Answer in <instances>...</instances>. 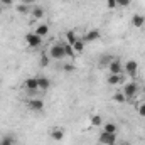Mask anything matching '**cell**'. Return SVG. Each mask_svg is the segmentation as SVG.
Here are the masks:
<instances>
[{"mask_svg": "<svg viewBox=\"0 0 145 145\" xmlns=\"http://www.w3.org/2000/svg\"><path fill=\"white\" fill-rule=\"evenodd\" d=\"M49 57L51 59H64L66 57V52H64V44L63 42H56V44H52L51 46V49H49Z\"/></svg>", "mask_w": 145, "mask_h": 145, "instance_id": "cell-1", "label": "cell"}, {"mask_svg": "<svg viewBox=\"0 0 145 145\" xmlns=\"http://www.w3.org/2000/svg\"><path fill=\"white\" fill-rule=\"evenodd\" d=\"M137 91H138V84H137V83H127V84L123 86V89H121V93L127 96V100L133 98V96L137 95Z\"/></svg>", "mask_w": 145, "mask_h": 145, "instance_id": "cell-2", "label": "cell"}, {"mask_svg": "<svg viewBox=\"0 0 145 145\" xmlns=\"http://www.w3.org/2000/svg\"><path fill=\"white\" fill-rule=\"evenodd\" d=\"M25 42H27L29 47H39V46L42 44V37L37 36L36 32H29V34L25 36Z\"/></svg>", "mask_w": 145, "mask_h": 145, "instance_id": "cell-3", "label": "cell"}, {"mask_svg": "<svg viewBox=\"0 0 145 145\" xmlns=\"http://www.w3.org/2000/svg\"><path fill=\"white\" fill-rule=\"evenodd\" d=\"M100 142L103 145H115V142H116V133L101 132V133H100Z\"/></svg>", "mask_w": 145, "mask_h": 145, "instance_id": "cell-4", "label": "cell"}, {"mask_svg": "<svg viewBox=\"0 0 145 145\" xmlns=\"http://www.w3.org/2000/svg\"><path fill=\"white\" fill-rule=\"evenodd\" d=\"M101 37V32L98 31V29H91V31H88L84 37H83V40L84 42H95V40H98Z\"/></svg>", "mask_w": 145, "mask_h": 145, "instance_id": "cell-5", "label": "cell"}, {"mask_svg": "<svg viewBox=\"0 0 145 145\" xmlns=\"http://www.w3.org/2000/svg\"><path fill=\"white\" fill-rule=\"evenodd\" d=\"M27 106H29V110H32V111H42L44 110V101L39 100V98H32V100L27 101Z\"/></svg>", "mask_w": 145, "mask_h": 145, "instance_id": "cell-6", "label": "cell"}, {"mask_svg": "<svg viewBox=\"0 0 145 145\" xmlns=\"http://www.w3.org/2000/svg\"><path fill=\"white\" fill-rule=\"evenodd\" d=\"M123 69L127 74H130V76H135L137 71H138V64H137V61H133V59H130V61H127V64L123 66Z\"/></svg>", "mask_w": 145, "mask_h": 145, "instance_id": "cell-7", "label": "cell"}, {"mask_svg": "<svg viewBox=\"0 0 145 145\" xmlns=\"http://www.w3.org/2000/svg\"><path fill=\"white\" fill-rule=\"evenodd\" d=\"M24 88L27 89V91H36V89H39V79L37 78H27L25 79V83H24Z\"/></svg>", "mask_w": 145, "mask_h": 145, "instance_id": "cell-8", "label": "cell"}, {"mask_svg": "<svg viewBox=\"0 0 145 145\" xmlns=\"http://www.w3.org/2000/svg\"><path fill=\"white\" fill-rule=\"evenodd\" d=\"M108 69H110V72H111V74H121V72H123V66H121V63L115 57V59L110 63Z\"/></svg>", "mask_w": 145, "mask_h": 145, "instance_id": "cell-9", "label": "cell"}, {"mask_svg": "<svg viewBox=\"0 0 145 145\" xmlns=\"http://www.w3.org/2000/svg\"><path fill=\"white\" fill-rule=\"evenodd\" d=\"M51 138L56 140V142H63V140H64V130L59 128V127L52 128V130H51Z\"/></svg>", "mask_w": 145, "mask_h": 145, "instance_id": "cell-10", "label": "cell"}, {"mask_svg": "<svg viewBox=\"0 0 145 145\" xmlns=\"http://www.w3.org/2000/svg\"><path fill=\"white\" fill-rule=\"evenodd\" d=\"M132 24H133V27H137V29L144 27V25H145V15H140V14H135V15L132 17Z\"/></svg>", "mask_w": 145, "mask_h": 145, "instance_id": "cell-11", "label": "cell"}, {"mask_svg": "<svg viewBox=\"0 0 145 145\" xmlns=\"http://www.w3.org/2000/svg\"><path fill=\"white\" fill-rule=\"evenodd\" d=\"M31 14H32V20H39V19H42L44 17V8L42 7H32V10H31Z\"/></svg>", "mask_w": 145, "mask_h": 145, "instance_id": "cell-12", "label": "cell"}, {"mask_svg": "<svg viewBox=\"0 0 145 145\" xmlns=\"http://www.w3.org/2000/svg\"><path fill=\"white\" fill-rule=\"evenodd\" d=\"M39 79V89H49V86H51V79L49 78H46V76H39L37 78Z\"/></svg>", "mask_w": 145, "mask_h": 145, "instance_id": "cell-13", "label": "cell"}, {"mask_svg": "<svg viewBox=\"0 0 145 145\" xmlns=\"http://www.w3.org/2000/svg\"><path fill=\"white\" fill-rule=\"evenodd\" d=\"M34 32H36L37 36H40V37H46L47 34H49V25H47V24H40V25L36 27Z\"/></svg>", "mask_w": 145, "mask_h": 145, "instance_id": "cell-14", "label": "cell"}, {"mask_svg": "<svg viewBox=\"0 0 145 145\" xmlns=\"http://www.w3.org/2000/svg\"><path fill=\"white\" fill-rule=\"evenodd\" d=\"M84 46H86V42H84L83 39H78V40L72 44V49H74V52H76V54H81V52L84 51Z\"/></svg>", "mask_w": 145, "mask_h": 145, "instance_id": "cell-15", "label": "cell"}, {"mask_svg": "<svg viewBox=\"0 0 145 145\" xmlns=\"http://www.w3.org/2000/svg\"><path fill=\"white\" fill-rule=\"evenodd\" d=\"M120 83H121V74H111V72H110L108 84H111V86H116V84H120Z\"/></svg>", "mask_w": 145, "mask_h": 145, "instance_id": "cell-16", "label": "cell"}, {"mask_svg": "<svg viewBox=\"0 0 145 145\" xmlns=\"http://www.w3.org/2000/svg\"><path fill=\"white\" fill-rule=\"evenodd\" d=\"M101 127H103V132H108V133H116V125H115V123H111V121H108V123H103Z\"/></svg>", "mask_w": 145, "mask_h": 145, "instance_id": "cell-17", "label": "cell"}, {"mask_svg": "<svg viewBox=\"0 0 145 145\" xmlns=\"http://www.w3.org/2000/svg\"><path fill=\"white\" fill-rule=\"evenodd\" d=\"M76 40H78V36H76V32H74V31H68V32H66V42L72 46Z\"/></svg>", "mask_w": 145, "mask_h": 145, "instance_id": "cell-18", "label": "cell"}, {"mask_svg": "<svg viewBox=\"0 0 145 145\" xmlns=\"http://www.w3.org/2000/svg\"><path fill=\"white\" fill-rule=\"evenodd\" d=\"M64 44V52H66V57H74L76 56V52H74V49H72L71 44H68V42H63Z\"/></svg>", "mask_w": 145, "mask_h": 145, "instance_id": "cell-19", "label": "cell"}, {"mask_svg": "<svg viewBox=\"0 0 145 145\" xmlns=\"http://www.w3.org/2000/svg\"><path fill=\"white\" fill-rule=\"evenodd\" d=\"M14 144H15V140H14L12 135H3L0 138V145H14Z\"/></svg>", "mask_w": 145, "mask_h": 145, "instance_id": "cell-20", "label": "cell"}, {"mask_svg": "<svg viewBox=\"0 0 145 145\" xmlns=\"http://www.w3.org/2000/svg\"><path fill=\"white\" fill-rule=\"evenodd\" d=\"M91 125H93V127H101V125H103V118H101L100 115H93V116H91Z\"/></svg>", "mask_w": 145, "mask_h": 145, "instance_id": "cell-21", "label": "cell"}, {"mask_svg": "<svg viewBox=\"0 0 145 145\" xmlns=\"http://www.w3.org/2000/svg\"><path fill=\"white\" fill-rule=\"evenodd\" d=\"M113 101H115V103H125V101H127V96H125L123 93H115V95H113Z\"/></svg>", "mask_w": 145, "mask_h": 145, "instance_id": "cell-22", "label": "cell"}, {"mask_svg": "<svg viewBox=\"0 0 145 145\" xmlns=\"http://www.w3.org/2000/svg\"><path fill=\"white\" fill-rule=\"evenodd\" d=\"M113 59H115L113 56H103L101 61H100V66H110V63H111Z\"/></svg>", "mask_w": 145, "mask_h": 145, "instance_id": "cell-23", "label": "cell"}, {"mask_svg": "<svg viewBox=\"0 0 145 145\" xmlns=\"http://www.w3.org/2000/svg\"><path fill=\"white\" fill-rule=\"evenodd\" d=\"M49 63H51V59H49V56H46V54H42V56H40V66H42V68H47V66H49Z\"/></svg>", "mask_w": 145, "mask_h": 145, "instance_id": "cell-24", "label": "cell"}, {"mask_svg": "<svg viewBox=\"0 0 145 145\" xmlns=\"http://www.w3.org/2000/svg\"><path fill=\"white\" fill-rule=\"evenodd\" d=\"M137 111H138V115H140V116H145V101L138 103V106H137Z\"/></svg>", "mask_w": 145, "mask_h": 145, "instance_id": "cell-25", "label": "cell"}, {"mask_svg": "<svg viewBox=\"0 0 145 145\" xmlns=\"http://www.w3.org/2000/svg\"><path fill=\"white\" fill-rule=\"evenodd\" d=\"M17 12L19 14H27L29 12V7L27 5H17Z\"/></svg>", "mask_w": 145, "mask_h": 145, "instance_id": "cell-26", "label": "cell"}, {"mask_svg": "<svg viewBox=\"0 0 145 145\" xmlns=\"http://www.w3.org/2000/svg\"><path fill=\"white\" fill-rule=\"evenodd\" d=\"M132 0H116V5L118 7H128Z\"/></svg>", "mask_w": 145, "mask_h": 145, "instance_id": "cell-27", "label": "cell"}, {"mask_svg": "<svg viewBox=\"0 0 145 145\" xmlns=\"http://www.w3.org/2000/svg\"><path fill=\"white\" fill-rule=\"evenodd\" d=\"M106 7L108 8H116L118 5H116V0H106Z\"/></svg>", "mask_w": 145, "mask_h": 145, "instance_id": "cell-28", "label": "cell"}, {"mask_svg": "<svg viewBox=\"0 0 145 145\" xmlns=\"http://www.w3.org/2000/svg\"><path fill=\"white\" fill-rule=\"evenodd\" d=\"M0 3L3 7H10V5H14V0H0Z\"/></svg>", "mask_w": 145, "mask_h": 145, "instance_id": "cell-29", "label": "cell"}, {"mask_svg": "<svg viewBox=\"0 0 145 145\" xmlns=\"http://www.w3.org/2000/svg\"><path fill=\"white\" fill-rule=\"evenodd\" d=\"M64 71H66V72L74 71V66H72V64H66V66H64Z\"/></svg>", "mask_w": 145, "mask_h": 145, "instance_id": "cell-30", "label": "cell"}, {"mask_svg": "<svg viewBox=\"0 0 145 145\" xmlns=\"http://www.w3.org/2000/svg\"><path fill=\"white\" fill-rule=\"evenodd\" d=\"M25 5H29V3H34V2H37V0H22Z\"/></svg>", "mask_w": 145, "mask_h": 145, "instance_id": "cell-31", "label": "cell"}, {"mask_svg": "<svg viewBox=\"0 0 145 145\" xmlns=\"http://www.w3.org/2000/svg\"><path fill=\"white\" fill-rule=\"evenodd\" d=\"M2 10H3V5H2V3H0V14H2Z\"/></svg>", "mask_w": 145, "mask_h": 145, "instance_id": "cell-32", "label": "cell"}, {"mask_svg": "<svg viewBox=\"0 0 145 145\" xmlns=\"http://www.w3.org/2000/svg\"><path fill=\"white\" fill-rule=\"evenodd\" d=\"M120 145H130V144H128V142H121Z\"/></svg>", "mask_w": 145, "mask_h": 145, "instance_id": "cell-33", "label": "cell"}, {"mask_svg": "<svg viewBox=\"0 0 145 145\" xmlns=\"http://www.w3.org/2000/svg\"><path fill=\"white\" fill-rule=\"evenodd\" d=\"M37 2H42V0H37Z\"/></svg>", "mask_w": 145, "mask_h": 145, "instance_id": "cell-34", "label": "cell"}]
</instances>
